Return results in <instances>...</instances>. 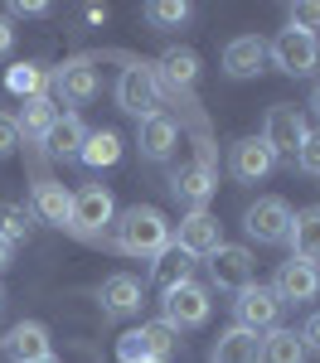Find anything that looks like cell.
<instances>
[{
  "label": "cell",
  "mask_w": 320,
  "mask_h": 363,
  "mask_svg": "<svg viewBox=\"0 0 320 363\" xmlns=\"http://www.w3.org/2000/svg\"><path fill=\"white\" fill-rule=\"evenodd\" d=\"M272 165H277V155L267 150V140H262V136L238 140V145H233V155H228L233 179H243V184H258V179H267V174H272Z\"/></svg>",
  "instance_id": "cell-14"
},
{
  "label": "cell",
  "mask_w": 320,
  "mask_h": 363,
  "mask_svg": "<svg viewBox=\"0 0 320 363\" xmlns=\"http://www.w3.org/2000/svg\"><path fill=\"white\" fill-rule=\"evenodd\" d=\"M155 78H160V87H194V78H199V54L194 49H165L160 54V63H155Z\"/></svg>",
  "instance_id": "cell-20"
},
{
  "label": "cell",
  "mask_w": 320,
  "mask_h": 363,
  "mask_svg": "<svg viewBox=\"0 0 320 363\" xmlns=\"http://www.w3.org/2000/svg\"><path fill=\"white\" fill-rule=\"evenodd\" d=\"M175 247H184L194 262H199V257H214V252L224 247V223H219L209 208H194V213H184V218H180Z\"/></svg>",
  "instance_id": "cell-9"
},
{
  "label": "cell",
  "mask_w": 320,
  "mask_h": 363,
  "mask_svg": "<svg viewBox=\"0 0 320 363\" xmlns=\"http://www.w3.org/2000/svg\"><path fill=\"white\" fill-rule=\"evenodd\" d=\"M233 315H238V330H253V335H267L277 330V315H282V301L272 296V286H243L238 301H233Z\"/></svg>",
  "instance_id": "cell-6"
},
{
  "label": "cell",
  "mask_w": 320,
  "mask_h": 363,
  "mask_svg": "<svg viewBox=\"0 0 320 363\" xmlns=\"http://www.w3.org/2000/svg\"><path fill=\"white\" fill-rule=\"evenodd\" d=\"M78 160H83L87 169H107L121 160V136L116 131H87L83 150H78Z\"/></svg>",
  "instance_id": "cell-26"
},
{
  "label": "cell",
  "mask_w": 320,
  "mask_h": 363,
  "mask_svg": "<svg viewBox=\"0 0 320 363\" xmlns=\"http://www.w3.org/2000/svg\"><path fill=\"white\" fill-rule=\"evenodd\" d=\"M102 87V73L92 58H68L63 68H54V92L63 102H92Z\"/></svg>",
  "instance_id": "cell-11"
},
{
  "label": "cell",
  "mask_w": 320,
  "mask_h": 363,
  "mask_svg": "<svg viewBox=\"0 0 320 363\" xmlns=\"http://www.w3.org/2000/svg\"><path fill=\"white\" fill-rule=\"evenodd\" d=\"M189 267H194V257L170 242V247L155 257V272H150V277H155V286H160V291H170V286H180V281H189Z\"/></svg>",
  "instance_id": "cell-28"
},
{
  "label": "cell",
  "mask_w": 320,
  "mask_h": 363,
  "mask_svg": "<svg viewBox=\"0 0 320 363\" xmlns=\"http://www.w3.org/2000/svg\"><path fill=\"white\" fill-rule=\"evenodd\" d=\"M102 310L107 315H136L141 310V281L116 272V277L102 281Z\"/></svg>",
  "instance_id": "cell-22"
},
{
  "label": "cell",
  "mask_w": 320,
  "mask_h": 363,
  "mask_svg": "<svg viewBox=\"0 0 320 363\" xmlns=\"http://www.w3.org/2000/svg\"><path fill=\"white\" fill-rule=\"evenodd\" d=\"M209 277H214L219 291H233V296H238L243 286H253V252L224 242V247L209 257Z\"/></svg>",
  "instance_id": "cell-12"
},
{
  "label": "cell",
  "mask_w": 320,
  "mask_h": 363,
  "mask_svg": "<svg viewBox=\"0 0 320 363\" xmlns=\"http://www.w3.org/2000/svg\"><path fill=\"white\" fill-rule=\"evenodd\" d=\"M306 116L296 112L291 102H277L272 112H267V131H262V140H267V150L272 155H291L296 160V150H301V140H306Z\"/></svg>",
  "instance_id": "cell-10"
},
{
  "label": "cell",
  "mask_w": 320,
  "mask_h": 363,
  "mask_svg": "<svg viewBox=\"0 0 320 363\" xmlns=\"http://www.w3.org/2000/svg\"><path fill=\"white\" fill-rule=\"evenodd\" d=\"M145 20L150 25H184L189 20V5L184 0H150L145 5Z\"/></svg>",
  "instance_id": "cell-31"
},
{
  "label": "cell",
  "mask_w": 320,
  "mask_h": 363,
  "mask_svg": "<svg viewBox=\"0 0 320 363\" xmlns=\"http://www.w3.org/2000/svg\"><path fill=\"white\" fill-rule=\"evenodd\" d=\"M49 5H39V0H29V5H10V15H25V20H34V15H44Z\"/></svg>",
  "instance_id": "cell-37"
},
{
  "label": "cell",
  "mask_w": 320,
  "mask_h": 363,
  "mask_svg": "<svg viewBox=\"0 0 320 363\" xmlns=\"http://www.w3.org/2000/svg\"><path fill=\"white\" fill-rule=\"evenodd\" d=\"M291 29L316 34V29H320V0H301V5H291Z\"/></svg>",
  "instance_id": "cell-32"
},
{
  "label": "cell",
  "mask_w": 320,
  "mask_h": 363,
  "mask_svg": "<svg viewBox=\"0 0 320 363\" xmlns=\"http://www.w3.org/2000/svg\"><path fill=\"white\" fill-rule=\"evenodd\" d=\"M29 228H34V213H29L25 203H15V199H0V238L15 247V242H25Z\"/></svg>",
  "instance_id": "cell-29"
},
{
  "label": "cell",
  "mask_w": 320,
  "mask_h": 363,
  "mask_svg": "<svg viewBox=\"0 0 320 363\" xmlns=\"http://www.w3.org/2000/svg\"><path fill=\"white\" fill-rule=\"evenodd\" d=\"M258 363H306V344L296 330H267Z\"/></svg>",
  "instance_id": "cell-27"
},
{
  "label": "cell",
  "mask_w": 320,
  "mask_h": 363,
  "mask_svg": "<svg viewBox=\"0 0 320 363\" xmlns=\"http://www.w3.org/2000/svg\"><path fill=\"white\" fill-rule=\"evenodd\" d=\"M243 228H248V238L277 247V242L291 238V203L287 199H258V203L243 213Z\"/></svg>",
  "instance_id": "cell-7"
},
{
  "label": "cell",
  "mask_w": 320,
  "mask_h": 363,
  "mask_svg": "<svg viewBox=\"0 0 320 363\" xmlns=\"http://www.w3.org/2000/svg\"><path fill=\"white\" fill-rule=\"evenodd\" d=\"M44 83H49V78H44V68H39V63H15V68H10V73H5V87H10V92H20V97H44Z\"/></svg>",
  "instance_id": "cell-30"
},
{
  "label": "cell",
  "mask_w": 320,
  "mask_h": 363,
  "mask_svg": "<svg viewBox=\"0 0 320 363\" xmlns=\"http://www.w3.org/2000/svg\"><path fill=\"white\" fill-rule=\"evenodd\" d=\"M296 165L306 169V174H320V131H306L301 150H296Z\"/></svg>",
  "instance_id": "cell-33"
},
{
  "label": "cell",
  "mask_w": 320,
  "mask_h": 363,
  "mask_svg": "<svg viewBox=\"0 0 320 363\" xmlns=\"http://www.w3.org/2000/svg\"><path fill=\"white\" fill-rule=\"evenodd\" d=\"M267 58H272L282 73H291V78H306V73H316V63H320V44H316V34L287 25L267 44Z\"/></svg>",
  "instance_id": "cell-3"
},
{
  "label": "cell",
  "mask_w": 320,
  "mask_h": 363,
  "mask_svg": "<svg viewBox=\"0 0 320 363\" xmlns=\"http://www.w3.org/2000/svg\"><path fill=\"white\" fill-rule=\"evenodd\" d=\"M10 49H15V25H10V20H0V58L10 54Z\"/></svg>",
  "instance_id": "cell-36"
},
{
  "label": "cell",
  "mask_w": 320,
  "mask_h": 363,
  "mask_svg": "<svg viewBox=\"0 0 320 363\" xmlns=\"http://www.w3.org/2000/svg\"><path fill=\"white\" fill-rule=\"evenodd\" d=\"M175 349V330L165 320H155V325H141V330H131V335L116 339V359L121 363H165Z\"/></svg>",
  "instance_id": "cell-4"
},
{
  "label": "cell",
  "mask_w": 320,
  "mask_h": 363,
  "mask_svg": "<svg viewBox=\"0 0 320 363\" xmlns=\"http://www.w3.org/2000/svg\"><path fill=\"white\" fill-rule=\"evenodd\" d=\"M116 247L126 257H160L170 247V218L150 203H136L116 218Z\"/></svg>",
  "instance_id": "cell-1"
},
{
  "label": "cell",
  "mask_w": 320,
  "mask_h": 363,
  "mask_svg": "<svg viewBox=\"0 0 320 363\" xmlns=\"http://www.w3.org/2000/svg\"><path fill=\"white\" fill-rule=\"evenodd\" d=\"M5 359L10 363H34V359H49V330L44 325H34V320H25V325H15L10 335H5Z\"/></svg>",
  "instance_id": "cell-17"
},
{
  "label": "cell",
  "mask_w": 320,
  "mask_h": 363,
  "mask_svg": "<svg viewBox=\"0 0 320 363\" xmlns=\"http://www.w3.org/2000/svg\"><path fill=\"white\" fill-rule=\"evenodd\" d=\"M160 102H165V87H160V78H155V63H136V68H126V73L116 78V107L131 112L136 121L155 116Z\"/></svg>",
  "instance_id": "cell-2"
},
{
  "label": "cell",
  "mask_w": 320,
  "mask_h": 363,
  "mask_svg": "<svg viewBox=\"0 0 320 363\" xmlns=\"http://www.w3.org/2000/svg\"><path fill=\"white\" fill-rule=\"evenodd\" d=\"M136 145H141L145 160H165V155L175 150V121H170L165 112L145 116V121H141V136H136Z\"/></svg>",
  "instance_id": "cell-23"
},
{
  "label": "cell",
  "mask_w": 320,
  "mask_h": 363,
  "mask_svg": "<svg viewBox=\"0 0 320 363\" xmlns=\"http://www.w3.org/2000/svg\"><path fill=\"white\" fill-rule=\"evenodd\" d=\"M320 291V267L316 262H301V257H291L277 267V277H272V296L282 301V306H301V301H316Z\"/></svg>",
  "instance_id": "cell-8"
},
{
  "label": "cell",
  "mask_w": 320,
  "mask_h": 363,
  "mask_svg": "<svg viewBox=\"0 0 320 363\" xmlns=\"http://www.w3.org/2000/svg\"><path fill=\"white\" fill-rule=\"evenodd\" d=\"M170 189H175V199L189 203V213H194V208H204V203L214 199L219 179H214V169H209V165H180L170 174Z\"/></svg>",
  "instance_id": "cell-16"
},
{
  "label": "cell",
  "mask_w": 320,
  "mask_h": 363,
  "mask_svg": "<svg viewBox=\"0 0 320 363\" xmlns=\"http://www.w3.org/2000/svg\"><path fill=\"white\" fill-rule=\"evenodd\" d=\"M15 145H20V126H15V116H0V160L15 155Z\"/></svg>",
  "instance_id": "cell-34"
},
{
  "label": "cell",
  "mask_w": 320,
  "mask_h": 363,
  "mask_svg": "<svg viewBox=\"0 0 320 363\" xmlns=\"http://www.w3.org/2000/svg\"><path fill=\"white\" fill-rule=\"evenodd\" d=\"M291 257H301V262H320V203L316 208H301V213H291Z\"/></svg>",
  "instance_id": "cell-21"
},
{
  "label": "cell",
  "mask_w": 320,
  "mask_h": 363,
  "mask_svg": "<svg viewBox=\"0 0 320 363\" xmlns=\"http://www.w3.org/2000/svg\"><path fill=\"white\" fill-rule=\"evenodd\" d=\"M160 306H165V325L180 335V330H199L204 320H209V310H214V301H209V291H204V286L180 281V286L165 291V301H160Z\"/></svg>",
  "instance_id": "cell-5"
},
{
  "label": "cell",
  "mask_w": 320,
  "mask_h": 363,
  "mask_svg": "<svg viewBox=\"0 0 320 363\" xmlns=\"http://www.w3.org/2000/svg\"><path fill=\"white\" fill-rule=\"evenodd\" d=\"M0 306H5V286H0Z\"/></svg>",
  "instance_id": "cell-41"
},
{
  "label": "cell",
  "mask_w": 320,
  "mask_h": 363,
  "mask_svg": "<svg viewBox=\"0 0 320 363\" xmlns=\"http://www.w3.org/2000/svg\"><path fill=\"white\" fill-rule=\"evenodd\" d=\"M301 344H306V354H311V349H320V315H311V320H306V330H301Z\"/></svg>",
  "instance_id": "cell-35"
},
{
  "label": "cell",
  "mask_w": 320,
  "mask_h": 363,
  "mask_svg": "<svg viewBox=\"0 0 320 363\" xmlns=\"http://www.w3.org/2000/svg\"><path fill=\"white\" fill-rule=\"evenodd\" d=\"M262 63H267V39H258V34L228 39V49H224V73L228 78H258Z\"/></svg>",
  "instance_id": "cell-15"
},
{
  "label": "cell",
  "mask_w": 320,
  "mask_h": 363,
  "mask_svg": "<svg viewBox=\"0 0 320 363\" xmlns=\"http://www.w3.org/2000/svg\"><path fill=\"white\" fill-rule=\"evenodd\" d=\"M29 213H39L44 223H54V228H68V218H73V194H68L58 179H39Z\"/></svg>",
  "instance_id": "cell-19"
},
{
  "label": "cell",
  "mask_w": 320,
  "mask_h": 363,
  "mask_svg": "<svg viewBox=\"0 0 320 363\" xmlns=\"http://www.w3.org/2000/svg\"><path fill=\"white\" fill-rule=\"evenodd\" d=\"M262 359V335L253 330H224V335L214 339V349H209V363H258Z\"/></svg>",
  "instance_id": "cell-18"
},
{
  "label": "cell",
  "mask_w": 320,
  "mask_h": 363,
  "mask_svg": "<svg viewBox=\"0 0 320 363\" xmlns=\"http://www.w3.org/2000/svg\"><path fill=\"white\" fill-rule=\"evenodd\" d=\"M34 363H58V359H54V354H49V359H34Z\"/></svg>",
  "instance_id": "cell-40"
},
{
  "label": "cell",
  "mask_w": 320,
  "mask_h": 363,
  "mask_svg": "<svg viewBox=\"0 0 320 363\" xmlns=\"http://www.w3.org/2000/svg\"><path fill=\"white\" fill-rule=\"evenodd\" d=\"M83 140H87V126L73 112H63V116H54L49 136H44V150H49V155H78Z\"/></svg>",
  "instance_id": "cell-24"
},
{
  "label": "cell",
  "mask_w": 320,
  "mask_h": 363,
  "mask_svg": "<svg viewBox=\"0 0 320 363\" xmlns=\"http://www.w3.org/2000/svg\"><path fill=\"white\" fill-rule=\"evenodd\" d=\"M311 107H316V116H320V83H316V92H311Z\"/></svg>",
  "instance_id": "cell-39"
},
{
  "label": "cell",
  "mask_w": 320,
  "mask_h": 363,
  "mask_svg": "<svg viewBox=\"0 0 320 363\" xmlns=\"http://www.w3.org/2000/svg\"><path fill=\"white\" fill-rule=\"evenodd\" d=\"M107 223H112V194H107L102 184H87L83 194H73V218H68V228H73V233L97 238Z\"/></svg>",
  "instance_id": "cell-13"
},
{
  "label": "cell",
  "mask_w": 320,
  "mask_h": 363,
  "mask_svg": "<svg viewBox=\"0 0 320 363\" xmlns=\"http://www.w3.org/2000/svg\"><path fill=\"white\" fill-rule=\"evenodd\" d=\"M10 252H15V247H10V242H5V238H0V272H5V267H10Z\"/></svg>",
  "instance_id": "cell-38"
},
{
  "label": "cell",
  "mask_w": 320,
  "mask_h": 363,
  "mask_svg": "<svg viewBox=\"0 0 320 363\" xmlns=\"http://www.w3.org/2000/svg\"><path fill=\"white\" fill-rule=\"evenodd\" d=\"M54 116H58V107H54V97L44 92V97H29V102H25V112L15 116V126H20V136H25V140H44V136H49V126H54Z\"/></svg>",
  "instance_id": "cell-25"
}]
</instances>
